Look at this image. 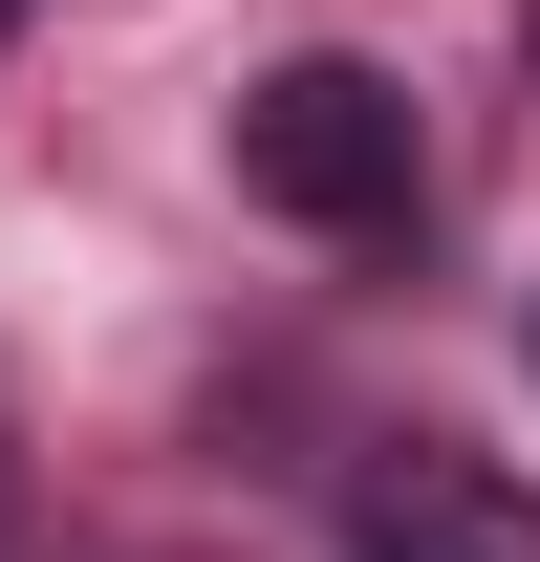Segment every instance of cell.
I'll return each instance as SVG.
<instances>
[{"label": "cell", "instance_id": "cell-2", "mask_svg": "<svg viewBox=\"0 0 540 562\" xmlns=\"http://www.w3.org/2000/svg\"><path fill=\"white\" fill-rule=\"evenodd\" d=\"M346 562H540V476L410 432V454H368V497H346Z\"/></svg>", "mask_w": 540, "mask_h": 562}, {"label": "cell", "instance_id": "cell-3", "mask_svg": "<svg viewBox=\"0 0 540 562\" xmlns=\"http://www.w3.org/2000/svg\"><path fill=\"white\" fill-rule=\"evenodd\" d=\"M22 22H44V0H0V44H22Z\"/></svg>", "mask_w": 540, "mask_h": 562}, {"label": "cell", "instance_id": "cell-4", "mask_svg": "<svg viewBox=\"0 0 540 562\" xmlns=\"http://www.w3.org/2000/svg\"><path fill=\"white\" fill-rule=\"evenodd\" d=\"M519 66H540V0H519Z\"/></svg>", "mask_w": 540, "mask_h": 562}, {"label": "cell", "instance_id": "cell-1", "mask_svg": "<svg viewBox=\"0 0 540 562\" xmlns=\"http://www.w3.org/2000/svg\"><path fill=\"white\" fill-rule=\"evenodd\" d=\"M238 195L303 216V238H390V216H410V87L346 66V44L260 66V87H238Z\"/></svg>", "mask_w": 540, "mask_h": 562}, {"label": "cell", "instance_id": "cell-5", "mask_svg": "<svg viewBox=\"0 0 540 562\" xmlns=\"http://www.w3.org/2000/svg\"><path fill=\"white\" fill-rule=\"evenodd\" d=\"M519 368H540V303H519Z\"/></svg>", "mask_w": 540, "mask_h": 562}]
</instances>
